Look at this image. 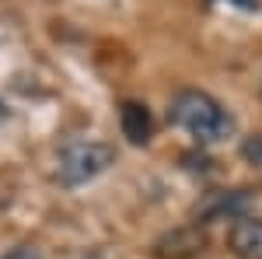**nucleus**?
Returning a JSON list of instances; mask_svg holds the SVG:
<instances>
[{
	"label": "nucleus",
	"instance_id": "nucleus-11",
	"mask_svg": "<svg viewBox=\"0 0 262 259\" xmlns=\"http://www.w3.org/2000/svg\"><path fill=\"white\" fill-rule=\"evenodd\" d=\"M259 91H262V81H259Z\"/></svg>",
	"mask_w": 262,
	"mask_h": 259
},
{
	"label": "nucleus",
	"instance_id": "nucleus-5",
	"mask_svg": "<svg viewBox=\"0 0 262 259\" xmlns=\"http://www.w3.org/2000/svg\"><path fill=\"white\" fill-rule=\"evenodd\" d=\"M227 245L238 259H262V217H238L227 231Z\"/></svg>",
	"mask_w": 262,
	"mask_h": 259
},
{
	"label": "nucleus",
	"instance_id": "nucleus-8",
	"mask_svg": "<svg viewBox=\"0 0 262 259\" xmlns=\"http://www.w3.org/2000/svg\"><path fill=\"white\" fill-rule=\"evenodd\" d=\"M0 259H42V252L35 245H14V249H7Z\"/></svg>",
	"mask_w": 262,
	"mask_h": 259
},
{
	"label": "nucleus",
	"instance_id": "nucleus-7",
	"mask_svg": "<svg viewBox=\"0 0 262 259\" xmlns=\"http://www.w3.org/2000/svg\"><path fill=\"white\" fill-rule=\"evenodd\" d=\"M242 158L248 161V165H255L262 172V133H252V137H245L242 144Z\"/></svg>",
	"mask_w": 262,
	"mask_h": 259
},
{
	"label": "nucleus",
	"instance_id": "nucleus-10",
	"mask_svg": "<svg viewBox=\"0 0 262 259\" xmlns=\"http://www.w3.org/2000/svg\"><path fill=\"white\" fill-rule=\"evenodd\" d=\"M7 116H11V109H7V105H4V98H0V123L7 119Z\"/></svg>",
	"mask_w": 262,
	"mask_h": 259
},
{
	"label": "nucleus",
	"instance_id": "nucleus-3",
	"mask_svg": "<svg viewBox=\"0 0 262 259\" xmlns=\"http://www.w3.org/2000/svg\"><path fill=\"white\" fill-rule=\"evenodd\" d=\"M206 249V235L200 224H185V228H171L154 242V256L158 259H196Z\"/></svg>",
	"mask_w": 262,
	"mask_h": 259
},
{
	"label": "nucleus",
	"instance_id": "nucleus-9",
	"mask_svg": "<svg viewBox=\"0 0 262 259\" xmlns=\"http://www.w3.org/2000/svg\"><path fill=\"white\" fill-rule=\"evenodd\" d=\"M210 4H221V0H210ZM227 4H234L242 11H259V0H227Z\"/></svg>",
	"mask_w": 262,
	"mask_h": 259
},
{
	"label": "nucleus",
	"instance_id": "nucleus-4",
	"mask_svg": "<svg viewBox=\"0 0 262 259\" xmlns=\"http://www.w3.org/2000/svg\"><path fill=\"white\" fill-rule=\"evenodd\" d=\"M248 207V193L245 189H231V193H206V196L196 203V210H192V217L196 224H210V221H221V217H245L242 210Z\"/></svg>",
	"mask_w": 262,
	"mask_h": 259
},
{
	"label": "nucleus",
	"instance_id": "nucleus-1",
	"mask_svg": "<svg viewBox=\"0 0 262 259\" xmlns=\"http://www.w3.org/2000/svg\"><path fill=\"white\" fill-rule=\"evenodd\" d=\"M168 123L185 130L189 137H196L200 144H217V140H227L234 133V116L213 95L196 91V88H185V91H179L171 98Z\"/></svg>",
	"mask_w": 262,
	"mask_h": 259
},
{
	"label": "nucleus",
	"instance_id": "nucleus-2",
	"mask_svg": "<svg viewBox=\"0 0 262 259\" xmlns=\"http://www.w3.org/2000/svg\"><path fill=\"white\" fill-rule=\"evenodd\" d=\"M112 161H116V147H112V144H101V140H77V144H67V147L60 151L56 175H60L63 186H81V182L98 179Z\"/></svg>",
	"mask_w": 262,
	"mask_h": 259
},
{
	"label": "nucleus",
	"instance_id": "nucleus-6",
	"mask_svg": "<svg viewBox=\"0 0 262 259\" xmlns=\"http://www.w3.org/2000/svg\"><path fill=\"white\" fill-rule=\"evenodd\" d=\"M119 126H122V137L129 144H137V147L150 144V137H154V116H150V109L143 102H122Z\"/></svg>",
	"mask_w": 262,
	"mask_h": 259
}]
</instances>
